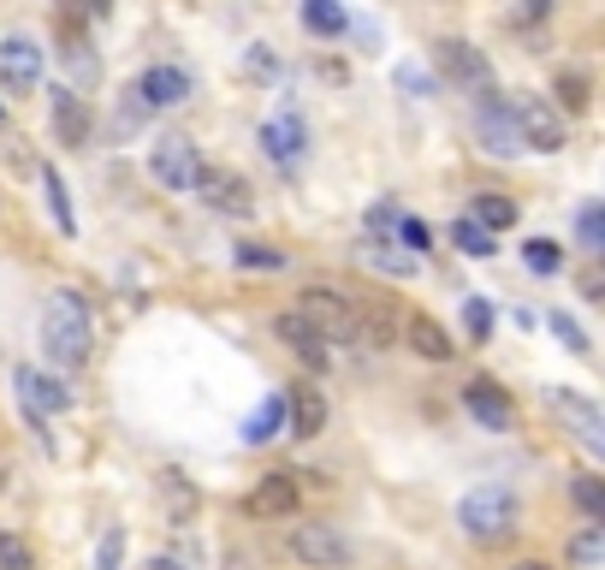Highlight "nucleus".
<instances>
[{
  "label": "nucleus",
  "mask_w": 605,
  "mask_h": 570,
  "mask_svg": "<svg viewBox=\"0 0 605 570\" xmlns=\"http://www.w3.org/2000/svg\"><path fill=\"white\" fill-rule=\"evenodd\" d=\"M42 351L54 369H83L95 351V316H90V303L78 298V291H54L42 309Z\"/></svg>",
  "instance_id": "1"
},
{
  "label": "nucleus",
  "mask_w": 605,
  "mask_h": 570,
  "mask_svg": "<svg viewBox=\"0 0 605 570\" xmlns=\"http://www.w3.org/2000/svg\"><path fill=\"white\" fill-rule=\"evenodd\" d=\"M516 493L505 488V481H481V488H470L457 499V529L470 534V541H505V534L516 529Z\"/></svg>",
  "instance_id": "2"
},
{
  "label": "nucleus",
  "mask_w": 605,
  "mask_h": 570,
  "mask_svg": "<svg viewBox=\"0 0 605 570\" xmlns=\"http://www.w3.org/2000/svg\"><path fill=\"white\" fill-rule=\"evenodd\" d=\"M434 60H440V78L452 83V90H463V96H475L481 108L498 96V78H493V66H487V54H481L475 42H463V37H445V42H434Z\"/></svg>",
  "instance_id": "3"
},
{
  "label": "nucleus",
  "mask_w": 605,
  "mask_h": 570,
  "mask_svg": "<svg viewBox=\"0 0 605 570\" xmlns=\"http://www.w3.org/2000/svg\"><path fill=\"white\" fill-rule=\"evenodd\" d=\"M298 316L321 333V344H356V309H351V298H339V291L309 286L298 298Z\"/></svg>",
  "instance_id": "4"
},
{
  "label": "nucleus",
  "mask_w": 605,
  "mask_h": 570,
  "mask_svg": "<svg viewBox=\"0 0 605 570\" xmlns=\"http://www.w3.org/2000/svg\"><path fill=\"white\" fill-rule=\"evenodd\" d=\"M505 108L516 119V131H523V149H541V154L564 149V119L546 96H516V101H505Z\"/></svg>",
  "instance_id": "5"
},
{
  "label": "nucleus",
  "mask_w": 605,
  "mask_h": 570,
  "mask_svg": "<svg viewBox=\"0 0 605 570\" xmlns=\"http://www.w3.org/2000/svg\"><path fill=\"white\" fill-rule=\"evenodd\" d=\"M149 172H154V184L161 190H196V172H202V154L190 137H161V143L149 149Z\"/></svg>",
  "instance_id": "6"
},
{
  "label": "nucleus",
  "mask_w": 605,
  "mask_h": 570,
  "mask_svg": "<svg viewBox=\"0 0 605 570\" xmlns=\"http://www.w3.org/2000/svg\"><path fill=\"white\" fill-rule=\"evenodd\" d=\"M546 410H552V417H558L594 458L605 452V417H599L594 399H582V392H569V387H552V392H546Z\"/></svg>",
  "instance_id": "7"
},
{
  "label": "nucleus",
  "mask_w": 605,
  "mask_h": 570,
  "mask_svg": "<svg viewBox=\"0 0 605 570\" xmlns=\"http://www.w3.org/2000/svg\"><path fill=\"white\" fill-rule=\"evenodd\" d=\"M291 559L309 570H344L351 564V541L333 523H298L291 529Z\"/></svg>",
  "instance_id": "8"
},
{
  "label": "nucleus",
  "mask_w": 605,
  "mask_h": 570,
  "mask_svg": "<svg viewBox=\"0 0 605 570\" xmlns=\"http://www.w3.org/2000/svg\"><path fill=\"white\" fill-rule=\"evenodd\" d=\"M196 190H202V202H209L214 214H232V220H250L255 214V190L244 172H232V167H202L196 172Z\"/></svg>",
  "instance_id": "9"
},
{
  "label": "nucleus",
  "mask_w": 605,
  "mask_h": 570,
  "mask_svg": "<svg viewBox=\"0 0 605 570\" xmlns=\"http://www.w3.org/2000/svg\"><path fill=\"white\" fill-rule=\"evenodd\" d=\"M463 410L487 428V434H511L516 428V404H511V392L498 387V380H487V374H470L463 380Z\"/></svg>",
  "instance_id": "10"
},
{
  "label": "nucleus",
  "mask_w": 605,
  "mask_h": 570,
  "mask_svg": "<svg viewBox=\"0 0 605 570\" xmlns=\"http://www.w3.org/2000/svg\"><path fill=\"white\" fill-rule=\"evenodd\" d=\"M12 387H19V410H24V422L30 428H42L54 410H72V387H60L54 374H37V369H19L12 374Z\"/></svg>",
  "instance_id": "11"
},
{
  "label": "nucleus",
  "mask_w": 605,
  "mask_h": 570,
  "mask_svg": "<svg viewBox=\"0 0 605 570\" xmlns=\"http://www.w3.org/2000/svg\"><path fill=\"white\" fill-rule=\"evenodd\" d=\"M244 511L262 517V523H273V517H291V511H298V470H268V476L250 488Z\"/></svg>",
  "instance_id": "12"
},
{
  "label": "nucleus",
  "mask_w": 605,
  "mask_h": 570,
  "mask_svg": "<svg viewBox=\"0 0 605 570\" xmlns=\"http://www.w3.org/2000/svg\"><path fill=\"white\" fill-rule=\"evenodd\" d=\"M273 333H280V344L303 362L309 374H326V344H321V333L298 316V309H280V316H273Z\"/></svg>",
  "instance_id": "13"
},
{
  "label": "nucleus",
  "mask_w": 605,
  "mask_h": 570,
  "mask_svg": "<svg viewBox=\"0 0 605 570\" xmlns=\"http://www.w3.org/2000/svg\"><path fill=\"white\" fill-rule=\"evenodd\" d=\"M475 137H481V149L498 154V161H511V154H523V131H516V119L505 101H487V108L475 113Z\"/></svg>",
  "instance_id": "14"
},
{
  "label": "nucleus",
  "mask_w": 605,
  "mask_h": 570,
  "mask_svg": "<svg viewBox=\"0 0 605 570\" xmlns=\"http://www.w3.org/2000/svg\"><path fill=\"white\" fill-rule=\"evenodd\" d=\"M321 428H326V399H321V387H315V380H298V387L285 392V434L315 440Z\"/></svg>",
  "instance_id": "15"
},
{
  "label": "nucleus",
  "mask_w": 605,
  "mask_h": 570,
  "mask_svg": "<svg viewBox=\"0 0 605 570\" xmlns=\"http://www.w3.org/2000/svg\"><path fill=\"white\" fill-rule=\"evenodd\" d=\"M0 83H7V90H37L42 83V48L30 37L0 42Z\"/></svg>",
  "instance_id": "16"
},
{
  "label": "nucleus",
  "mask_w": 605,
  "mask_h": 570,
  "mask_svg": "<svg viewBox=\"0 0 605 570\" xmlns=\"http://www.w3.org/2000/svg\"><path fill=\"white\" fill-rule=\"evenodd\" d=\"M262 149H268V161L298 167L303 154H309V126H303L298 113H273L268 126H262Z\"/></svg>",
  "instance_id": "17"
},
{
  "label": "nucleus",
  "mask_w": 605,
  "mask_h": 570,
  "mask_svg": "<svg viewBox=\"0 0 605 570\" xmlns=\"http://www.w3.org/2000/svg\"><path fill=\"white\" fill-rule=\"evenodd\" d=\"M48 101H54V137H60V143H65V149H83V143H90V126H95V119H90V101H83L72 83H60Z\"/></svg>",
  "instance_id": "18"
},
{
  "label": "nucleus",
  "mask_w": 605,
  "mask_h": 570,
  "mask_svg": "<svg viewBox=\"0 0 605 570\" xmlns=\"http://www.w3.org/2000/svg\"><path fill=\"white\" fill-rule=\"evenodd\" d=\"M143 108H184L190 101V78L179 72V66H149L143 78H137V90H131Z\"/></svg>",
  "instance_id": "19"
},
{
  "label": "nucleus",
  "mask_w": 605,
  "mask_h": 570,
  "mask_svg": "<svg viewBox=\"0 0 605 570\" xmlns=\"http://www.w3.org/2000/svg\"><path fill=\"white\" fill-rule=\"evenodd\" d=\"M351 309H356V344H392L397 327H404V316L386 298H351Z\"/></svg>",
  "instance_id": "20"
},
{
  "label": "nucleus",
  "mask_w": 605,
  "mask_h": 570,
  "mask_svg": "<svg viewBox=\"0 0 605 570\" xmlns=\"http://www.w3.org/2000/svg\"><path fill=\"white\" fill-rule=\"evenodd\" d=\"M397 333H404V344H410L416 357H427V362H452V357H457V339L445 333L434 316H404V327H397Z\"/></svg>",
  "instance_id": "21"
},
{
  "label": "nucleus",
  "mask_w": 605,
  "mask_h": 570,
  "mask_svg": "<svg viewBox=\"0 0 605 570\" xmlns=\"http://www.w3.org/2000/svg\"><path fill=\"white\" fill-rule=\"evenodd\" d=\"M356 262H369V268H380V273H397V280H404V273H416V256L397 250L392 238H362V244H356Z\"/></svg>",
  "instance_id": "22"
},
{
  "label": "nucleus",
  "mask_w": 605,
  "mask_h": 570,
  "mask_svg": "<svg viewBox=\"0 0 605 570\" xmlns=\"http://www.w3.org/2000/svg\"><path fill=\"white\" fill-rule=\"evenodd\" d=\"M273 434H285V399H280V392H268V399L250 410V422H244V440L250 446H268Z\"/></svg>",
  "instance_id": "23"
},
{
  "label": "nucleus",
  "mask_w": 605,
  "mask_h": 570,
  "mask_svg": "<svg viewBox=\"0 0 605 570\" xmlns=\"http://www.w3.org/2000/svg\"><path fill=\"white\" fill-rule=\"evenodd\" d=\"M37 179H42V190H48V209H54V227L72 238L78 232V214H72V197H65V179H60V167L54 161H42L37 167Z\"/></svg>",
  "instance_id": "24"
},
{
  "label": "nucleus",
  "mask_w": 605,
  "mask_h": 570,
  "mask_svg": "<svg viewBox=\"0 0 605 570\" xmlns=\"http://www.w3.org/2000/svg\"><path fill=\"white\" fill-rule=\"evenodd\" d=\"M303 24L315 30V37H344V30H351V12H344L339 0H303Z\"/></svg>",
  "instance_id": "25"
},
{
  "label": "nucleus",
  "mask_w": 605,
  "mask_h": 570,
  "mask_svg": "<svg viewBox=\"0 0 605 570\" xmlns=\"http://www.w3.org/2000/svg\"><path fill=\"white\" fill-rule=\"evenodd\" d=\"M516 214H523V209H516V202L511 197H475V227L481 232H505V227H516Z\"/></svg>",
  "instance_id": "26"
},
{
  "label": "nucleus",
  "mask_w": 605,
  "mask_h": 570,
  "mask_svg": "<svg viewBox=\"0 0 605 570\" xmlns=\"http://www.w3.org/2000/svg\"><path fill=\"white\" fill-rule=\"evenodd\" d=\"M599 559H605V523H587L576 541H569V564H576V570H599Z\"/></svg>",
  "instance_id": "27"
},
{
  "label": "nucleus",
  "mask_w": 605,
  "mask_h": 570,
  "mask_svg": "<svg viewBox=\"0 0 605 570\" xmlns=\"http://www.w3.org/2000/svg\"><path fill=\"white\" fill-rule=\"evenodd\" d=\"M452 244H457V250H470V256H481V262H487V256H498L493 232H481L470 214H457V220H452Z\"/></svg>",
  "instance_id": "28"
},
{
  "label": "nucleus",
  "mask_w": 605,
  "mask_h": 570,
  "mask_svg": "<svg viewBox=\"0 0 605 570\" xmlns=\"http://www.w3.org/2000/svg\"><path fill=\"white\" fill-rule=\"evenodd\" d=\"M392 244H397V250H410V256H422L427 244H434V232H427V220H422V214H397Z\"/></svg>",
  "instance_id": "29"
},
{
  "label": "nucleus",
  "mask_w": 605,
  "mask_h": 570,
  "mask_svg": "<svg viewBox=\"0 0 605 570\" xmlns=\"http://www.w3.org/2000/svg\"><path fill=\"white\" fill-rule=\"evenodd\" d=\"M0 570H37V552H30L24 534L0 529Z\"/></svg>",
  "instance_id": "30"
},
{
  "label": "nucleus",
  "mask_w": 605,
  "mask_h": 570,
  "mask_svg": "<svg viewBox=\"0 0 605 570\" xmlns=\"http://www.w3.org/2000/svg\"><path fill=\"white\" fill-rule=\"evenodd\" d=\"M558 96H564V108L569 113H587V101H594V83H587V72H558Z\"/></svg>",
  "instance_id": "31"
},
{
  "label": "nucleus",
  "mask_w": 605,
  "mask_h": 570,
  "mask_svg": "<svg viewBox=\"0 0 605 570\" xmlns=\"http://www.w3.org/2000/svg\"><path fill=\"white\" fill-rule=\"evenodd\" d=\"M232 256H238V268H262V273H280V268H285V250H273V244H250V238H244V244H238Z\"/></svg>",
  "instance_id": "32"
},
{
  "label": "nucleus",
  "mask_w": 605,
  "mask_h": 570,
  "mask_svg": "<svg viewBox=\"0 0 605 570\" xmlns=\"http://www.w3.org/2000/svg\"><path fill=\"white\" fill-rule=\"evenodd\" d=\"M576 506H582V517L587 523H605V488H599V476H576Z\"/></svg>",
  "instance_id": "33"
},
{
  "label": "nucleus",
  "mask_w": 605,
  "mask_h": 570,
  "mask_svg": "<svg viewBox=\"0 0 605 570\" xmlns=\"http://www.w3.org/2000/svg\"><path fill=\"white\" fill-rule=\"evenodd\" d=\"M576 238H582V250L594 256V250H605V209L599 202H587L582 209V220H576Z\"/></svg>",
  "instance_id": "34"
},
{
  "label": "nucleus",
  "mask_w": 605,
  "mask_h": 570,
  "mask_svg": "<svg viewBox=\"0 0 605 570\" xmlns=\"http://www.w3.org/2000/svg\"><path fill=\"white\" fill-rule=\"evenodd\" d=\"M65 72H72V78H83V83H95V78H101L95 48H90V42H65Z\"/></svg>",
  "instance_id": "35"
},
{
  "label": "nucleus",
  "mask_w": 605,
  "mask_h": 570,
  "mask_svg": "<svg viewBox=\"0 0 605 570\" xmlns=\"http://www.w3.org/2000/svg\"><path fill=\"white\" fill-rule=\"evenodd\" d=\"M523 262H528L534 273H558V268H564V250L552 244V238H534V244L523 250Z\"/></svg>",
  "instance_id": "36"
},
{
  "label": "nucleus",
  "mask_w": 605,
  "mask_h": 570,
  "mask_svg": "<svg viewBox=\"0 0 605 570\" xmlns=\"http://www.w3.org/2000/svg\"><path fill=\"white\" fill-rule=\"evenodd\" d=\"M463 327H470V339H493V303L487 298H463Z\"/></svg>",
  "instance_id": "37"
},
{
  "label": "nucleus",
  "mask_w": 605,
  "mask_h": 570,
  "mask_svg": "<svg viewBox=\"0 0 605 570\" xmlns=\"http://www.w3.org/2000/svg\"><path fill=\"white\" fill-rule=\"evenodd\" d=\"M546 327H552V333H558V339H564L576 357H587V351H594V344H587V333L576 327V316H558V309H552V316H546Z\"/></svg>",
  "instance_id": "38"
},
{
  "label": "nucleus",
  "mask_w": 605,
  "mask_h": 570,
  "mask_svg": "<svg viewBox=\"0 0 605 570\" xmlns=\"http://www.w3.org/2000/svg\"><path fill=\"white\" fill-rule=\"evenodd\" d=\"M244 72H250V78H280L285 66H280V54H273V48H250V54H244Z\"/></svg>",
  "instance_id": "39"
},
{
  "label": "nucleus",
  "mask_w": 605,
  "mask_h": 570,
  "mask_svg": "<svg viewBox=\"0 0 605 570\" xmlns=\"http://www.w3.org/2000/svg\"><path fill=\"white\" fill-rule=\"evenodd\" d=\"M161 488H167V506L179 511V517H190V511H196V488H190V481H179V476H167Z\"/></svg>",
  "instance_id": "40"
},
{
  "label": "nucleus",
  "mask_w": 605,
  "mask_h": 570,
  "mask_svg": "<svg viewBox=\"0 0 605 570\" xmlns=\"http://www.w3.org/2000/svg\"><path fill=\"white\" fill-rule=\"evenodd\" d=\"M392 83H397L404 96H427V90H434V78H427L422 66H397V72H392Z\"/></svg>",
  "instance_id": "41"
},
{
  "label": "nucleus",
  "mask_w": 605,
  "mask_h": 570,
  "mask_svg": "<svg viewBox=\"0 0 605 570\" xmlns=\"http://www.w3.org/2000/svg\"><path fill=\"white\" fill-rule=\"evenodd\" d=\"M119 552H125V534H119V529H108V534H101L95 564H101V570H119Z\"/></svg>",
  "instance_id": "42"
},
{
  "label": "nucleus",
  "mask_w": 605,
  "mask_h": 570,
  "mask_svg": "<svg viewBox=\"0 0 605 570\" xmlns=\"http://www.w3.org/2000/svg\"><path fill=\"white\" fill-rule=\"evenodd\" d=\"M397 227V209H392V202H380V209L369 214V238H380V232H392Z\"/></svg>",
  "instance_id": "43"
},
{
  "label": "nucleus",
  "mask_w": 605,
  "mask_h": 570,
  "mask_svg": "<svg viewBox=\"0 0 605 570\" xmlns=\"http://www.w3.org/2000/svg\"><path fill=\"white\" fill-rule=\"evenodd\" d=\"M552 12V0H523V12H516V24H541Z\"/></svg>",
  "instance_id": "44"
},
{
  "label": "nucleus",
  "mask_w": 605,
  "mask_h": 570,
  "mask_svg": "<svg viewBox=\"0 0 605 570\" xmlns=\"http://www.w3.org/2000/svg\"><path fill=\"white\" fill-rule=\"evenodd\" d=\"M78 7L90 12V19H108V12H113V0H78Z\"/></svg>",
  "instance_id": "45"
},
{
  "label": "nucleus",
  "mask_w": 605,
  "mask_h": 570,
  "mask_svg": "<svg viewBox=\"0 0 605 570\" xmlns=\"http://www.w3.org/2000/svg\"><path fill=\"white\" fill-rule=\"evenodd\" d=\"M511 570H552L546 559H523V564H511Z\"/></svg>",
  "instance_id": "46"
},
{
  "label": "nucleus",
  "mask_w": 605,
  "mask_h": 570,
  "mask_svg": "<svg viewBox=\"0 0 605 570\" xmlns=\"http://www.w3.org/2000/svg\"><path fill=\"white\" fill-rule=\"evenodd\" d=\"M154 570H184V564H172V559H154Z\"/></svg>",
  "instance_id": "47"
},
{
  "label": "nucleus",
  "mask_w": 605,
  "mask_h": 570,
  "mask_svg": "<svg viewBox=\"0 0 605 570\" xmlns=\"http://www.w3.org/2000/svg\"><path fill=\"white\" fill-rule=\"evenodd\" d=\"M0 131H7V108H0Z\"/></svg>",
  "instance_id": "48"
}]
</instances>
